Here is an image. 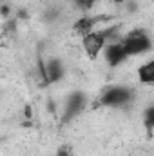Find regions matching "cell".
<instances>
[{"label":"cell","mask_w":154,"mask_h":156,"mask_svg":"<svg viewBox=\"0 0 154 156\" xmlns=\"http://www.w3.org/2000/svg\"><path fill=\"white\" fill-rule=\"evenodd\" d=\"M121 47H123L127 58L129 56H140V55H145L151 51L152 42L149 38V35H145L143 31H132L121 40Z\"/></svg>","instance_id":"1"},{"label":"cell","mask_w":154,"mask_h":156,"mask_svg":"<svg viewBox=\"0 0 154 156\" xmlns=\"http://www.w3.org/2000/svg\"><path fill=\"white\" fill-rule=\"evenodd\" d=\"M131 98H132V91L131 89L121 87V85H113V87H109L107 91L102 93L100 104L105 105V107H120V105L129 104Z\"/></svg>","instance_id":"2"},{"label":"cell","mask_w":154,"mask_h":156,"mask_svg":"<svg viewBox=\"0 0 154 156\" xmlns=\"http://www.w3.org/2000/svg\"><path fill=\"white\" fill-rule=\"evenodd\" d=\"M82 45H83L85 55L94 60L103 51V47L107 45V38H105V35L102 31H91L89 35H85L82 38Z\"/></svg>","instance_id":"3"},{"label":"cell","mask_w":154,"mask_h":156,"mask_svg":"<svg viewBox=\"0 0 154 156\" xmlns=\"http://www.w3.org/2000/svg\"><path fill=\"white\" fill-rule=\"evenodd\" d=\"M103 56H105V62L109 64V66H120L123 60H127V55H125V51H123V47H121V42H109L105 47H103Z\"/></svg>","instance_id":"4"},{"label":"cell","mask_w":154,"mask_h":156,"mask_svg":"<svg viewBox=\"0 0 154 156\" xmlns=\"http://www.w3.org/2000/svg\"><path fill=\"white\" fill-rule=\"evenodd\" d=\"M83 107H85V96H83L82 93H73V94H69V98H67V102H65V115H64V120H71V118L78 116Z\"/></svg>","instance_id":"5"},{"label":"cell","mask_w":154,"mask_h":156,"mask_svg":"<svg viewBox=\"0 0 154 156\" xmlns=\"http://www.w3.org/2000/svg\"><path fill=\"white\" fill-rule=\"evenodd\" d=\"M96 22H98L96 16H80L75 22V26H73V31H75V35L83 38L85 35H89L91 31H94V24Z\"/></svg>","instance_id":"6"},{"label":"cell","mask_w":154,"mask_h":156,"mask_svg":"<svg viewBox=\"0 0 154 156\" xmlns=\"http://www.w3.org/2000/svg\"><path fill=\"white\" fill-rule=\"evenodd\" d=\"M62 76H64V66H62V62L56 60V58H51L45 64V80H47V83L58 82Z\"/></svg>","instance_id":"7"},{"label":"cell","mask_w":154,"mask_h":156,"mask_svg":"<svg viewBox=\"0 0 154 156\" xmlns=\"http://www.w3.org/2000/svg\"><path fill=\"white\" fill-rule=\"evenodd\" d=\"M138 76H140V82L142 83H147V85L154 83V62L152 60H149V62H145V64L140 66Z\"/></svg>","instance_id":"8"},{"label":"cell","mask_w":154,"mask_h":156,"mask_svg":"<svg viewBox=\"0 0 154 156\" xmlns=\"http://www.w3.org/2000/svg\"><path fill=\"white\" fill-rule=\"evenodd\" d=\"M152 125H154V107H149L145 113V127L149 131V134L152 133Z\"/></svg>","instance_id":"9"},{"label":"cell","mask_w":154,"mask_h":156,"mask_svg":"<svg viewBox=\"0 0 154 156\" xmlns=\"http://www.w3.org/2000/svg\"><path fill=\"white\" fill-rule=\"evenodd\" d=\"M98 0H76V5L78 7H83V9H89L93 7V4H96Z\"/></svg>","instance_id":"10"},{"label":"cell","mask_w":154,"mask_h":156,"mask_svg":"<svg viewBox=\"0 0 154 156\" xmlns=\"http://www.w3.org/2000/svg\"><path fill=\"white\" fill-rule=\"evenodd\" d=\"M58 156H73V153H71V147H62V149L58 151Z\"/></svg>","instance_id":"11"}]
</instances>
